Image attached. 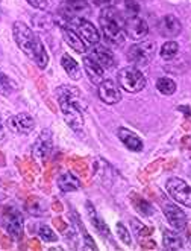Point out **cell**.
<instances>
[{"instance_id": "f1b7e54d", "label": "cell", "mask_w": 191, "mask_h": 251, "mask_svg": "<svg viewBox=\"0 0 191 251\" xmlns=\"http://www.w3.org/2000/svg\"><path fill=\"white\" fill-rule=\"evenodd\" d=\"M26 209L27 212L34 215V216H41L44 215V204L41 200H38L37 197H32V198H29V201L26 202Z\"/></svg>"}, {"instance_id": "4316f807", "label": "cell", "mask_w": 191, "mask_h": 251, "mask_svg": "<svg viewBox=\"0 0 191 251\" xmlns=\"http://www.w3.org/2000/svg\"><path fill=\"white\" fill-rule=\"evenodd\" d=\"M178 52H179V44L176 41H167L163 44V48L159 50V55L163 60L169 61V60H173V58L178 55Z\"/></svg>"}, {"instance_id": "7402d4cb", "label": "cell", "mask_w": 191, "mask_h": 251, "mask_svg": "<svg viewBox=\"0 0 191 251\" xmlns=\"http://www.w3.org/2000/svg\"><path fill=\"white\" fill-rule=\"evenodd\" d=\"M61 66L64 67L65 73L70 76V79L73 81H79L82 78V69L78 64V61H75L68 53H64L61 56Z\"/></svg>"}, {"instance_id": "1f68e13d", "label": "cell", "mask_w": 191, "mask_h": 251, "mask_svg": "<svg viewBox=\"0 0 191 251\" xmlns=\"http://www.w3.org/2000/svg\"><path fill=\"white\" fill-rule=\"evenodd\" d=\"M117 234H119V239H120L125 245H127V247H130V245H132L130 231L126 228V226H125V224H122V223L117 224Z\"/></svg>"}, {"instance_id": "d6a6232c", "label": "cell", "mask_w": 191, "mask_h": 251, "mask_svg": "<svg viewBox=\"0 0 191 251\" xmlns=\"http://www.w3.org/2000/svg\"><path fill=\"white\" fill-rule=\"evenodd\" d=\"M125 9L129 14V17H135L140 12V3L137 0H125Z\"/></svg>"}, {"instance_id": "484cf974", "label": "cell", "mask_w": 191, "mask_h": 251, "mask_svg": "<svg viewBox=\"0 0 191 251\" xmlns=\"http://www.w3.org/2000/svg\"><path fill=\"white\" fill-rule=\"evenodd\" d=\"M156 88H158V92L163 93L164 96H171L176 92V82L173 79L164 76L156 81Z\"/></svg>"}, {"instance_id": "8fae6325", "label": "cell", "mask_w": 191, "mask_h": 251, "mask_svg": "<svg viewBox=\"0 0 191 251\" xmlns=\"http://www.w3.org/2000/svg\"><path fill=\"white\" fill-rule=\"evenodd\" d=\"M163 212L164 215L167 216L169 223L171 227H174L176 230H184L187 227V215L185 212L178 207L176 204H171V202H164L163 204Z\"/></svg>"}, {"instance_id": "f35d334b", "label": "cell", "mask_w": 191, "mask_h": 251, "mask_svg": "<svg viewBox=\"0 0 191 251\" xmlns=\"http://www.w3.org/2000/svg\"><path fill=\"white\" fill-rule=\"evenodd\" d=\"M181 146L182 148H185V150H187V148H190V150H191V136L188 134V136H185V137H182V140H181Z\"/></svg>"}, {"instance_id": "60d3db41", "label": "cell", "mask_w": 191, "mask_h": 251, "mask_svg": "<svg viewBox=\"0 0 191 251\" xmlns=\"http://www.w3.org/2000/svg\"><path fill=\"white\" fill-rule=\"evenodd\" d=\"M176 165H178V161H176L174 158H171V160L169 161V163H166V165H164V169H166V171H171Z\"/></svg>"}, {"instance_id": "ac0fdd59", "label": "cell", "mask_w": 191, "mask_h": 251, "mask_svg": "<svg viewBox=\"0 0 191 251\" xmlns=\"http://www.w3.org/2000/svg\"><path fill=\"white\" fill-rule=\"evenodd\" d=\"M82 64H84V70L90 78V81L96 85H99L102 81H104V76H105V69L102 67L97 61H94L91 56H85L82 60Z\"/></svg>"}, {"instance_id": "7c38bea8", "label": "cell", "mask_w": 191, "mask_h": 251, "mask_svg": "<svg viewBox=\"0 0 191 251\" xmlns=\"http://www.w3.org/2000/svg\"><path fill=\"white\" fill-rule=\"evenodd\" d=\"M52 146H53L52 131L44 129V131H41V134L38 136V139L34 145L32 154L37 160H46V158H49V155L52 152Z\"/></svg>"}, {"instance_id": "7a4b0ae2", "label": "cell", "mask_w": 191, "mask_h": 251, "mask_svg": "<svg viewBox=\"0 0 191 251\" xmlns=\"http://www.w3.org/2000/svg\"><path fill=\"white\" fill-rule=\"evenodd\" d=\"M125 23L126 20L123 19L122 12L117 8L114 6L102 8V12L99 16L100 31L111 46H122L125 43L126 38Z\"/></svg>"}, {"instance_id": "30bf717a", "label": "cell", "mask_w": 191, "mask_h": 251, "mask_svg": "<svg viewBox=\"0 0 191 251\" xmlns=\"http://www.w3.org/2000/svg\"><path fill=\"white\" fill-rule=\"evenodd\" d=\"M97 93H99L100 100L104 102V104H108V105H114V104H117V102L122 100V93L119 90V87H117V84L111 79L102 81L99 84Z\"/></svg>"}, {"instance_id": "6da1fadb", "label": "cell", "mask_w": 191, "mask_h": 251, "mask_svg": "<svg viewBox=\"0 0 191 251\" xmlns=\"http://www.w3.org/2000/svg\"><path fill=\"white\" fill-rule=\"evenodd\" d=\"M12 34L16 40L17 46L21 49L23 53H26L31 60L35 61V64L44 70L49 66V53L41 43L40 37L23 22H16L12 25Z\"/></svg>"}, {"instance_id": "603a6c76", "label": "cell", "mask_w": 191, "mask_h": 251, "mask_svg": "<svg viewBox=\"0 0 191 251\" xmlns=\"http://www.w3.org/2000/svg\"><path fill=\"white\" fill-rule=\"evenodd\" d=\"M58 187L63 192H75L81 189V181L71 172H64L58 176Z\"/></svg>"}, {"instance_id": "d4e9b609", "label": "cell", "mask_w": 191, "mask_h": 251, "mask_svg": "<svg viewBox=\"0 0 191 251\" xmlns=\"http://www.w3.org/2000/svg\"><path fill=\"white\" fill-rule=\"evenodd\" d=\"M130 201L132 204H134V207L135 210L143 215V216H150L153 213V207H152V204L149 201H146L143 197L137 195V194H132L130 195Z\"/></svg>"}, {"instance_id": "ee69618b", "label": "cell", "mask_w": 191, "mask_h": 251, "mask_svg": "<svg viewBox=\"0 0 191 251\" xmlns=\"http://www.w3.org/2000/svg\"><path fill=\"white\" fill-rule=\"evenodd\" d=\"M3 139H5V129H3L2 122H0V140H3Z\"/></svg>"}, {"instance_id": "2e32d148", "label": "cell", "mask_w": 191, "mask_h": 251, "mask_svg": "<svg viewBox=\"0 0 191 251\" xmlns=\"http://www.w3.org/2000/svg\"><path fill=\"white\" fill-rule=\"evenodd\" d=\"M86 12H90V5L86 0H65V3L63 5V14L71 20L81 19V16Z\"/></svg>"}, {"instance_id": "52a82bcc", "label": "cell", "mask_w": 191, "mask_h": 251, "mask_svg": "<svg viewBox=\"0 0 191 251\" xmlns=\"http://www.w3.org/2000/svg\"><path fill=\"white\" fill-rule=\"evenodd\" d=\"M3 226L6 233L14 239H21L23 236V218L20 212L14 207H8L3 212Z\"/></svg>"}, {"instance_id": "8d00e7d4", "label": "cell", "mask_w": 191, "mask_h": 251, "mask_svg": "<svg viewBox=\"0 0 191 251\" xmlns=\"http://www.w3.org/2000/svg\"><path fill=\"white\" fill-rule=\"evenodd\" d=\"M141 248H144V250H155L156 248V242L155 241H141Z\"/></svg>"}, {"instance_id": "ba28073f", "label": "cell", "mask_w": 191, "mask_h": 251, "mask_svg": "<svg viewBox=\"0 0 191 251\" xmlns=\"http://www.w3.org/2000/svg\"><path fill=\"white\" fill-rule=\"evenodd\" d=\"M60 105L67 125L71 129L81 131L84 128V108L75 104H68V102H61Z\"/></svg>"}, {"instance_id": "8992f818", "label": "cell", "mask_w": 191, "mask_h": 251, "mask_svg": "<svg viewBox=\"0 0 191 251\" xmlns=\"http://www.w3.org/2000/svg\"><path fill=\"white\" fill-rule=\"evenodd\" d=\"M166 187H167V192L170 194V197L174 201H178L179 204L191 209V187L184 180L173 176V178L167 180Z\"/></svg>"}, {"instance_id": "7bdbcfd3", "label": "cell", "mask_w": 191, "mask_h": 251, "mask_svg": "<svg viewBox=\"0 0 191 251\" xmlns=\"http://www.w3.org/2000/svg\"><path fill=\"white\" fill-rule=\"evenodd\" d=\"M29 244H31V248H35V250H41V247L38 245V241H31V242H29Z\"/></svg>"}, {"instance_id": "cb8c5ba5", "label": "cell", "mask_w": 191, "mask_h": 251, "mask_svg": "<svg viewBox=\"0 0 191 251\" xmlns=\"http://www.w3.org/2000/svg\"><path fill=\"white\" fill-rule=\"evenodd\" d=\"M163 242L167 250H181L184 247V241L178 231L173 230H164L163 233Z\"/></svg>"}, {"instance_id": "ffe728a7", "label": "cell", "mask_w": 191, "mask_h": 251, "mask_svg": "<svg viewBox=\"0 0 191 251\" xmlns=\"http://www.w3.org/2000/svg\"><path fill=\"white\" fill-rule=\"evenodd\" d=\"M61 34H63L64 41H65L75 52H78V53H85V52H86V46L84 44L81 35H79L76 31H73L71 27L61 26Z\"/></svg>"}, {"instance_id": "f6af8a7d", "label": "cell", "mask_w": 191, "mask_h": 251, "mask_svg": "<svg viewBox=\"0 0 191 251\" xmlns=\"http://www.w3.org/2000/svg\"><path fill=\"white\" fill-rule=\"evenodd\" d=\"M178 110H181V111H182V113H185L187 116H190V114H191V111H190V108H188V107H179Z\"/></svg>"}, {"instance_id": "ab89813d", "label": "cell", "mask_w": 191, "mask_h": 251, "mask_svg": "<svg viewBox=\"0 0 191 251\" xmlns=\"http://www.w3.org/2000/svg\"><path fill=\"white\" fill-rule=\"evenodd\" d=\"M94 3L97 6H102V8H106V6H111V0H94Z\"/></svg>"}, {"instance_id": "44dd1931", "label": "cell", "mask_w": 191, "mask_h": 251, "mask_svg": "<svg viewBox=\"0 0 191 251\" xmlns=\"http://www.w3.org/2000/svg\"><path fill=\"white\" fill-rule=\"evenodd\" d=\"M86 212H88V216H90V219H91V224H93L94 228L97 230V233H99L104 239H109V241L112 242V238H111V233H109L108 226L104 223V219H102V218L97 215V212L94 210L93 204H91L90 201H86Z\"/></svg>"}, {"instance_id": "3957f363", "label": "cell", "mask_w": 191, "mask_h": 251, "mask_svg": "<svg viewBox=\"0 0 191 251\" xmlns=\"http://www.w3.org/2000/svg\"><path fill=\"white\" fill-rule=\"evenodd\" d=\"M119 85L127 93H138L148 85V79L135 66H127L119 70L117 73Z\"/></svg>"}, {"instance_id": "74e56055", "label": "cell", "mask_w": 191, "mask_h": 251, "mask_svg": "<svg viewBox=\"0 0 191 251\" xmlns=\"http://www.w3.org/2000/svg\"><path fill=\"white\" fill-rule=\"evenodd\" d=\"M75 169H78V172L82 175L86 174V165L84 163V161H78V163H75Z\"/></svg>"}, {"instance_id": "d590c367", "label": "cell", "mask_w": 191, "mask_h": 251, "mask_svg": "<svg viewBox=\"0 0 191 251\" xmlns=\"http://www.w3.org/2000/svg\"><path fill=\"white\" fill-rule=\"evenodd\" d=\"M53 224L58 228V231H65L67 230V224L63 221V218H55L53 219Z\"/></svg>"}, {"instance_id": "836d02e7", "label": "cell", "mask_w": 191, "mask_h": 251, "mask_svg": "<svg viewBox=\"0 0 191 251\" xmlns=\"http://www.w3.org/2000/svg\"><path fill=\"white\" fill-rule=\"evenodd\" d=\"M79 230H81V233L84 234V238H85V244H86V247H88V248H91V250H97L96 244L93 242V239H91V236H90V234H88V233H86L85 227L79 224Z\"/></svg>"}, {"instance_id": "f546056e", "label": "cell", "mask_w": 191, "mask_h": 251, "mask_svg": "<svg viewBox=\"0 0 191 251\" xmlns=\"http://www.w3.org/2000/svg\"><path fill=\"white\" fill-rule=\"evenodd\" d=\"M130 227H132V231H134L140 239L146 238V236H150L152 231H153L150 227H148V226H144L143 223H140L138 219H132L130 221Z\"/></svg>"}, {"instance_id": "bcb514c9", "label": "cell", "mask_w": 191, "mask_h": 251, "mask_svg": "<svg viewBox=\"0 0 191 251\" xmlns=\"http://www.w3.org/2000/svg\"><path fill=\"white\" fill-rule=\"evenodd\" d=\"M182 128H184V129H187V131H191V122H188V121H187V122H184Z\"/></svg>"}, {"instance_id": "b9f144b4", "label": "cell", "mask_w": 191, "mask_h": 251, "mask_svg": "<svg viewBox=\"0 0 191 251\" xmlns=\"http://www.w3.org/2000/svg\"><path fill=\"white\" fill-rule=\"evenodd\" d=\"M53 210L56 212H63V204L60 201H53Z\"/></svg>"}, {"instance_id": "d6986e66", "label": "cell", "mask_w": 191, "mask_h": 251, "mask_svg": "<svg viewBox=\"0 0 191 251\" xmlns=\"http://www.w3.org/2000/svg\"><path fill=\"white\" fill-rule=\"evenodd\" d=\"M117 134H119V139L122 140V143L127 148V150L134 151V152L143 151V148H144L143 140L135 134V132H132L130 129H126V128H119Z\"/></svg>"}, {"instance_id": "9c48e42d", "label": "cell", "mask_w": 191, "mask_h": 251, "mask_svg": "<svg viewBox=\"0 0 191 251\" xmlns=\"http://www.w3.org/2000/svg\"><path fill=\"white\" fill-rule=\"evenodd\" d=\"M125 31L126 35L134 40V41H143L149 34V26L146 23V20H143L141 17L135 16V17H129L126 19L125 23Z\"/></svg>"}, {"instance_id": "7dc6e473", "label": "cell", "mask_w": 191, "mask_h": 251, "mask_svg": "<svg viewBox=\"0 0 191 251\" xmlns=\"http://www.w3.org/2000/svg\"><path fill=\"white\" fill-rule=\"evenodd\" d=\"M187 230H188V234L191 236V224H188V227H187Z\"/></svg>"}, {"instance_id": "5bb4252c", "label": "cell", "mask_w": 191, "mask_h": 251, "mask_svg": "<svg viewBox=\"0 0 191 251\" xmlns=\"http://www.w3.org/2000/svg\"><path fill=\"white\" fill-rule=\"evenodd\" d=\"M76 25V32L86 41V43H90L91 46L93 44H99L100 41V32H99V29L90 23L88 20L85 19H75L73 20Z\"/></svg>"}, {"instance_id": "e575fe53", "label": "cell", "mask_w": 191, "mask_h": 251, "mask_svg": "<svg viewBox=\"0 0 191 251\" xmlns=\"http://www.w3.org/2000/svg\"><path fill=\"white\" fill-rule=\"evenodd\" d=\"M26 2L37 9H47V6H49L47 0H26Z\"/></svg>"}, {"instance_id": "4dcf8cb0", "label": "cell", "mask_w": 191, "mask_h": 251, "mask_svg": "<svg viewBox=\"0 0 191 251\" xmlns=\"http://www.w3.org/2000/svg\"><path fill=\"white\" fill-rule=\"evenodd\" d=\"M38 234H40V238L42 241H46V242H56L58 241V236L56 233L46 224H41L40 228H38Z\"/></svg>"}, {"instance_id": "5b68a950", "label": "cell", "mask_w": 191, "mask_h": 251, "mask_svg": "<svg viewBox=\"0 0 191 251\" xmlns=\"http://www.w3.org/2000/svg\"><path fill=\"white\" fill-rule=\"evenodd\" d=\"M6 128L17 136H29L35 128V121L31 114L20 113L16 116H11L5 122Z\"/></svg>"}, {"instance_id": "e0dca14e", "label": "cell", "mask_w": 191, "mask_h": 251, "mask_svg": "<svg viewBox=\"0 0 191 251\" xmlns=\"http://www.w3.org/2000/svg\"><path fill=\"white\" fill-rule=\"evenodd\" d=\"M90 56L93 58L94 61H97L104 69H111L115 64L114 53L108 48L100 46V44H93Z\"/></svg>"}, {"instance_id": "4fadbf2b", "label": "cell", "mask_w": 191, "mask_h": 251, "mask_svg": "<svg viewBox=\"0 0 191 251\" xmlns=\"http://www.w3.org/2000/svg\"><path fill=\"white\" fill-rule=\"evenodd\" d=\"M58 102H68V104H75L84 108V99H82V92L76 87L71 85H61L55 90Z\"/></svg>"}, {"instance_id": "9a60e30c", "label": "cell", "mask_w": 191, "mask_h": 251, "mask_svg": "<svg viewBox=\"0 0 191 251\" xmlns=\"http://www.w3.org/2000/svg\"><path fill=\"white\" fill-rule=\"evenodd\" d=\"M181 22L178 17L171 16V14H167L163 19L158 22V31L163 37H176L181 34Z\"/></svg>"}, {"instance_id": "83f0119b", "label": "cell", "mask_w": 191, "mask_h": 251, "mask_svg": "<svg viewBox=\"0 0 191 251\" xmlns=\"http://www.w3.org/2000/svg\"><path fill=\"white\" fill-rule=\"evenodd\" d=\"M16 82H14L6 73H3L0 70V95H5V96H9L11 93L16 92Z\"/></svg>"}, {"instance_id": "277c9868", "label": "cell", "mask_w": 191, "mask_h": 251, "mask_svg": "<svg viewBox=\"0 0 191 251\" xmlns=\"http://www.w3.org/2000/svg\"><path fill=\"white\" fill-rule=\"evenodd\" d=\"M155 52H156V43L143 40L141 43H137L134 46H130L129 50L126 52V56L130 64L144 67L153 60Z\"/></svg>"}]
</instances>
